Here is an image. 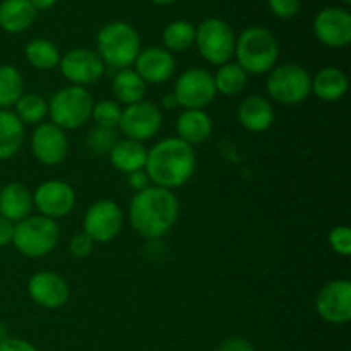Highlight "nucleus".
<instances>
[{
	"label": "nucleus",
	"mask_w": 351,
	"mask_h": 351,
	"mask_svg": "<svg viewBox=\"0 0 351 351\" xmlns=\"http://www.w3.org/2000/svg\"><path fill=\"white\" fill-rule=\"evenodd\" d=\"M314 34L329 48H345L351 43V14L343 7H326L314 17Z\"/></svg>",
	"instance_id": "nucleus-13"
},
{
	"label": "nucleus",
	"mask_w": 351,
	"mask_h": 351,
	"mask_svg": "<svg viewBox=\"0 0 351 351\" xmlns=\"http://www.w3.org/2000/svg\"><path fill=\"white\" fill-rule=\"evenodd\" d=\"M91 117L98 127H105V129H115L119 127L120 117H122V108H120L119 101L113 99H101L93 106Z\"/></svg>",
	"instance_id": "nucleus-32"
},
{
	"label": "nucleus",
	"mask_w": 351,
	"mask_h": 351,
	"mask_svg": "<svg viewBox=\"0 0 351 351\" xmlns=\"http://www.w3.org/2000/svg\"><path fill=\"white\" fill-rule=\"evenodd\" d=\"M112 91L120 103L134 105V103L141 101L144 98L146 82L132 69H120L115 77H113Z\"/></svg>",
	"instance_id": "nucleus-26"
},
{
	"label": "nucleus",
	"mask_w": 351,
	"mask_h": 351,
	"mask_svg": "<svg viewBox=\"0 0 351 351\" xmlns=\"http://www.w3.org/2000/svg\"><path fill=\"white\" fill-rule=\"evenodd\" d=\"M14 223L9 221L7 218L0 216V247L7 245V243L12 242L14 237Z\"/></svg>",
	"instance_id": "nucleus-39"
},
{
	"label": "nucleus",
	"mask_w": 351,
	"mask_h": 351,
	"mask_svg": "<svg viewBox=\"0 0 351 351\" xmlns=\"http://www.w3.org/2000/svg\"><path fill=\"white\" fill-rule=\"evenodd\" d=\"M149 177L146 175V171L139 170L134 171V173H129V185L134 189V191H144L146 187H149Z\"/></svg>",
	"instance_id": "nucleus-40"
},
{
	"label": "nucleus",
	"mask_w": 351,
	"mask_h": 351,
	"mask_svg": "<svg viewBox=\"0 0 351 351\" xmlns=\"http://www.w3.org/2000/svg\"><path fill=\"white\" fill-rule=\"evenodd\" d=\"M0 351H38L36 346L19 338H5L0 341Z\"/></svg>",
	"instance_id": "nucleus-37"
},
{
	"label": "nucleus",
	"mask_w": 351,
	"mask_h": 351,
	"mask_svg": "<svg viewBox=\"0 0 351 351\" xmlns=\"http://www.w3.org/2000/svg\"><path fill=\"white\" fill-rule=\"evenodd\" d=\"M213 132V120L204 110H185L177 120L178 139L187 144H201Z\"/></svg>",
	"instance_id": "nucleus-22"
},
{
	"label": "nucleus",
	"mask_w": 351,
	"mask_h": 351,
	"mask_svg": "<svg viewBox=\"0 0 351 351\" xmlns=\"http://www.w3.org/2000/svg\"><path fill=\"white\" fill-rule=\"evenodd\" d=\"M216 351H256V350H254V346L250 345L247 339L230 338V339H226L223 345H219V348Z\"/></svg>",
	"instance_id": "nucleus-38"
},
{
	"label": "nucleus",
	"mask_w": 351,
	"mask_h": 351,
	"mask_svg": "<svg viewBox=\"0 0 351 351\" xmlns=\"http://www.w3.org/2000/svg\"><path fill=\"white\" fill-rule=\"evenodd\" d=\"M329 245L339 256H350L351 254V228L346 225L335 226L329 233Z\"/></svg>",
	"instance_id": "nucleus-34"
},
{
	"label": "nucleus",
	"mask_w": 351,
	"mask_h": 351,
	"mask_svg": "<svg viewBox=\"0 0 351 351\" xmlns=\"http://www.w3.org/2000/svg\"><path fill=\"white\" fill-rule=\"evenodd\" d=\"M93 247H95V242L84 232L72 237L71 243H69V250H71V254L75 259H84V257H88L93 252Z\"/></svg>",
	"instance_id": "nucleus-36"
},
{
	"label": "nucleus",
	"mask_w": 351,
	"mask_h": 351,
	"mask_svg": "<svg viewBox=\"0 0 351 351\" xmlns=\"http://www.w3.org/2000/svg\"><path fill=\"white\" fill-rule=\"evenodd\" d=\"M235 31L225 19L209 17L195 27V41L199 53L213 65L228 64L235 55Z\"/></svg>",
	"instance_id": "nucleus-7"
},
{
	"label": "nucleus",
	"mask_w": 351,
	"mask_h": 351,
	"mask_svg": "<svg viewBox=\"0 0 351 351\" xmlns=\"http://www.w3.org/2000/svg\"><path fill=\"white\" fill-rule=\"evenodd\" d=\"M24 143V125L16 113L0 110V161L12 158Z\"/></svg>",
	"instance_id": "nucleus-25"
},
{
	"label": "nucleus",
	"mask_w": 351,
	"mask_h": 351,
	"mask_svg": "<svg viewBox=\"0 0 351 351\" xmlns=\"http://www.w3.org/2000/svg\"><path fill=\"white\" fill-rule=\"evenodd\" d=\"M300 0H267V7L278 19H293L300 12Z\"/></svg>",
	"instance_id": "nucleus-35"
},
{
	"label": "nucleus",
	"mask_w": 351,
	"mask_h": 351,
	"mask_svg": "<svg viewBox=\"0 0 351 351\" xmlns=\"http://www.w3.org/2000/svg\"><path fill=\"white\" fill-rule=\"evenodd\" d=\"M239 122L250 132H264L274 122V108L263 96H249L239 106Z\"/></svg>",
	"instance_id": "nucleus-20"
},
{
	"label": "nucleus",
	"mask_w": 351,
	"mask_h": 351,
	"mask_svg": "<svg viewBox=\"0 0 351 351\" xmlns=\"http://www.w3.org/2000/svg\"><path fill=\"white\" fill-rule=\"evenodd\" d=\"M16 117L23 123H40L48 113V103L43 96L34 95H23L17 99L16 105Z\"/></svg>",
	"instance_id": "nucleus-31"
},
{
	"label": "nucleus",
	"mask_w": 351,
	"mask_h": 351,
	"mask_svg": "<svg viewBox=\"0 0 351 351\" xmlns=\"http://www.w3.org/2000/svg\"><path fill=\"white\" fill-rule=\"evenodd\" d=\"M271 98L283 105H297L312 93V77L302 65L283 64L271 71L266 82Z\"/></svg>",
	"instance_id": "nucleus-8"
},
{
	"label": "nucleus",
	"mask_w": 351,
	"mask_h": 351,
	"mask_svg": "<svg viewBox=\"0 0 351 351\" xmlns=\"http://www.w3.org/2000/svg\"><path fill=\"white\" fill-rule=\"evenodd\" d=\"M195 26L189 21H171L163 29V43L168 51H185L194 45Z\"/></svg>",
	"instance_id": "nucleus-29"
},
{
	"label": "nucleus",
	"mask_w": 351,
	"mask_h": 351,
	"mask_svg": "<svg viewBox=\"0 0 351 351\" xmlns=\"http://www.w3.org/2000/svg\"><path fill=\"white\" fill-rule=\"evenodd\" d=\"M123 225V215L119 204L110 199L95 202L86 211L84 233L93 242H110L120 233Z\"/></svg>",
	"instance_id": "nucleus-12"
},
{
	"label": "nucleus",
	"mask_w": 351,
	"mask_h": 351,
	"mask_svg": "<svg viewBox=\"0 0 351 351\" xmlns=\"http://www.w3.org/2000/svg\"><path fill=\"white\" fill-rule=\"evenodd\" d=\"M178 211L177 195L168 189L153 185L137 192L130 201V225L144 239L156 240L173 228Z\"/></svg>",
	"instance_id": "nucleus-1"
},
{
	"label": "nucleus",
	"mask_w": 351,
	"mask_h": 351,
	"mask_svg": "<svg viewBox=\"0 0 351 351\" xmlns=\"http://www.w3.org/2000/svg\"><path fill=\"white\" fill-rule=\"evenodd\" d=\"M7 336H5V328H3L2 324H0V341H3V339H5Z\"/></svg>",
	"instance_id": "nucleus-44"
},
{
	"label": "nucleus",
	"mask_w": 351,
	"mask_h": 351,
	"mask_svg": "<svg viewBox=\"0 0 351 351\" xmlns=\"http://www.w3.org/2000/svg\"><path fill=\"white\" fill-rule=\"evenodd\" d=\"M117 132L115 129H105V127H95L91 132L88 134V147L96 154H110L113 146L117 144Z\"/></svg>",
	"instance_id": "nucleus-33"
},
{
	"label": "nucleus",
	"mask_w": 351,
	"mask_h": 351,
	"mask_svg": "<svg viewBox=\"0 0 351 351\" xmlns=\"http://www.w3.org/2000/svg\"><path fill=\"white\" fill-rule=\"evenodd\" d=\"M146 175L156 187H182L195 171V153L191 144L178 137L160 141L147 151Z\"/></svg>",
	"instance_id": "nucleus-2"
},
{
	"label": "nucleus",
	"mask_w": 351,
	"mask_h": 351,
	"mask_svg": "<svg viewBox=\"0 0 351 351\" xmlns=\"http://www.w3.org/2000/svg\"><path fill=\"white\" fill-rule=\"evenodd\" d=\"M27 291L34 304L45 308H60L69 300L67 281L57 273L41 271L31 276Z\"/></svg>",
	"instance_id": "nucleus-17"
},
{
	"label": "nucleus",
	"mask_w": 351,
	"mask_h": 351,
	"mask_svg": "<svg viewBox=\"0 0 351 351\" xmlns=\"http://www.w3.org/2000/svg\"><path fill=\"white\" fill-rule=\"evenodd\" d=\"M134 64H136V72L143 77V81L151 82V84H163L175 72L173 53L161 47H149L146 50H141Z\"/></svg>",
	"instance_id": "nucleus-18"
},
{
	"label": "nucleus",
	"mask_w": 351,
	"mask_h": 351,
	"mask_svg": "<svg viewBox=\"0 0 351 351\" xmlns=\"http://www.w3.org/2000/svg\"><path fill=\"white\" fill-rule=\"evenodd\" d=\"M161 125H163V115L160 106L144 99L134 105H127V108L122 110L119 122V129L125 139L137 141V143L153 139L160 132Z\"/></svg>",
	"instance_id": "nucleus-9"
},
{
	"label": "nucleus",
	"mask_w": 351,
	"mask_h": 351,
	"mask_svg": "<svg viewBox=\"0 0 351 351\" xmlns=\"http://www.w3.org/2000/svg\"><path fill=\"white\" fill-rule=\"evenodd\" d=\"M147 160V151L143 143L132 139L117 141L113 149L110 151V161L117 170L123 173H134V171L144 170Z\"/></svg>",
	"instance_id": "nucleus-23"
},
{
	"label": "nucleus",
	"mask_w": 351,
	"mask_h": 351,
	"mask_svg": "<svg viewBox=\"0 0 351 351\" xmlns=\"http://www.w3.org/2000/svg\"><path fill=\"white\" fill-rule=\"evenodd\" d=\"M163 106L167 110H171V108H175V106H178V103H177V99H175L173 93H168V95H165Z\"/></svg>",
	"instance_id": "nucleus-42"
},
{
	"label": "nucleus",
	"mask_w": 351,
	"mask_h": 351,
	"mask_svg": "<svg viewBox=\"0 0 351 351\" xmlns=\"http://www.w3.org/2000/svg\"><path fill=\"white\" fill-rule=\"evenodd\" d=\"M24 53H26L27 62L40 71H51L60 64L62 58L55 43H51L50 40H45V38H36V40L29 41L26 45Z\"/></svg>",
	"instance_id": "nucleus-27"
},
{
	"label": "nucleus",
	"mask_w": 351,
	"mask_h": 351,
	"mask_svg": "<svg viewBox=\"0 0 351 351\" xmlns=\"http://www.w3.org/2000/svg\"><path fill=\"white\" fill-rule=\"evenodd\" d=\"M24 95V79L14 65H0V108L16 105Z\"/></svg>",
	"instance_id": "nucleus-30"
},
{
	"label": "nucleus",
	"mask_w": 351,
	"mask_h": 351,
	"mask_svg": "<svg viewBox=\"0 0 351 351\" xmlns=\"http://www.w3.org/2000/svg\"><path fill=\"white\" fill-rule=\"evenodd\" d=\"M173 96L185 110H202L215 99V77L204 69H189L175 82Z\"/></svg>",
	"instance_id": "nucleus-10"
},
{
	"label": "nucleus",
	"mask_w": 351,
	"mask_h": 351,
	"mask_svg": "<svg viewBox=\"0 0 351 351\" xmlns=\"http://www.w3.org/2000/svg\"><path fill=\"white\" fill-rule=\"evenodd\" d=\"M29 2L36 10H47V9H51L58 0H29Z\"/></svg>",
	"instance_id": "nucleus-41"
},
{
	"label": "nucleus",
	"mask_w": 351,
	"mask_h": 351,
	"mask_svg": "<svg viewBox=\"0 0 351 351\" xmlns=\"http://www.w3.org/2000/svg\"><path fill=\"white\" fill-rule=\"evenodd\" d=\"M33 209V194L26 185L12 182L0 189V216L12 223L23 221Z\"/></svg>",
	"instance_id": "nucleus-19"
},
{
	"label": "nucleus",
	"mask_w": 351,
	"mask_h": 351,
	"mask_svg": "<svg viewBox=\"0 0 351 351\" xmlns=\"http://www.w3.org/2000/svg\"><path fill=\"white\" fill-rule=\"evenodd\" d=\"M58 225L47 216H27L14 226L12 243L23 256L43 257L57 247Z\"/></svg>",
	"instance_id": "nucleus-6"
},
{
	"label": "nucleus",
	"mask_w": 351,
	"mask_h": 351,
	"mask_svg": "<svg viewBox=\"0 0 351 351\" xmlns=\"http://www.w3.org/2000/svg\"><path fill=\"white\" fill-rule=\"evenodd\" d=\"M235 57L247 74H264L276 65L280 45L267 27L250 26L237 36Z\"/></svg>",
	"instance_id": "nucleus-3"
},
{
	"label": "nucleus",
	"mask_w": 351,
	"mask_h": 351,
	"mask_svg": "<svg viewBox=\"0 0 351 351\" xmlns=\"http://www.w3.org/2000/svg\"><path fill=\"white\" fill-rule=\"evenodd\" d=\"M153 3H156V5H171V3H175L177 0H151Z\"/></svg>",
	"instance_id": "nucleus-43"
},
{
	"label": "nucleus",
	"mask_w": 351,
	"mask_h": 351,
	"mask_svg": "<svg viewBox=\"0 0 351 351\" xmlns=\"http://www.w3.org/2000/svg\"><path fill=\"white\" fill-rule=\"evenodd\" d=\"M33 204L36 206L41 216L51 219L64 218L74 209L75 192L67 182H43L33 194Z\"/></svg>",
	"instance_id": "nucleus-15"
},
{
	"label": "nucleus",
	"mask_w": 351,
	"mask_h": 351,
	"mask_svg": "<svg viewBox=\"0 0 351 351\" xmlns=\"http://www.w3.org/2000/svg\"><path fill=\"white\" fill-rule=\"evenodd\" d=\"M93 96L82 86H67L55 93L48 105L51 123L62 130H74L91 119Z\"/></svg>",
	"instance_id": "nucleus-5"
},
{
	"label": "nucleus",
	"mask_w": 351,
	"mask_h": 351,
	"mask_svg": "<svg viewBox=\"0 0 351 351\" xmlns=\"http://www.w3.org/2000/svg\"><path fill=\"white\" fill-rule=\"evenodd\" d=\"M96 47L103 64L115 69H129L141 51V36L132 24L113 21L105 24L96 36Z\"/></svg>",
	"instance_id": "nucleus-4"
},
{
	"label": "nucleus",
	"mask_w": 351,
	"mask_h": 351,
	"mask_svg": "<svg viewBox=\"0 0 351 351\" xmlns=\"http://www.w3.org/2000/svg\"><path fill=\"white\" fill-rule=\"evenodd\" d=\"M348 91V77L338 67H324L312 77V93L324 101L341 99Z\"/></svg>",
	"instance_id": "nucleus-24"
},
{
	"label": "nucleus",
	"mask_w": 351,
	"mask_h": 351,
	"mask_svg": "<svg viewBox=\"0 0 351 351\" xmlns=\"http://www.w3.org/2000/svg\"><path fill=\"white\" fill-rule=\"evenodd\" d=\"M60 71L72 86L95 84L105 74V64L95 50L89 48H74L60 58Z\"/></svg>",
	"instance_id": "nucleus-11"
},
{
	"label": "nucleus",
	"mask_w": 351,
	"mask_h": 351,
	"mask_svg": "<svg viewBox=\"0 0 351 351\" xmlns=\"http://www.w3.org/2000/svg\"><path fill=\"white\" fill-rule=\"evenodd\" d=\"M341 2H343V3H350L351 0H341Z\"/></svg>",
	"instance_id": "nucleus-45"
},
{
	"label": "nucleus",
	"mask_w": 351,
	"mask_h": 351,
	"mask_svg": "<svg viewBox=\"0 0 351 351\" xmlns=\"http://www.w3.org/2000/svg\"><path fill=\"white\" fill-rule=\"evenodd\" d=\"M38 10L29 0H2L0 2V27L7 33H23L36 21Z\"/></svg>",
	"instance_id": "nucleus-21"
},
{
	"label": "nucleus",
	"mask_w": 351,
	"mask_h": 351,
	"mask_svg": "<svg viewBox=\"0 0 351 351\" xmlns=\"http://www.w3.org/2000/svg\"><path fill=\"white\" fill-rule=\"evenodd\" d=\"M31 149L38 161L48 167L62 163L69 153V139L55 123H40L31 136Z\"/></svg>",
	"instance_id": "nucleus-16"
},
{
	"label": "nucleus",
	"mask_w": 351,
	"mask_h": 351,
	"mask_svg": "<svg viewBox=\"0 0 351 351\" xmlns=\"http://www.w3.org/2000/svg\"><path fill=\"white\" fill-rule=\"evenodd\" d=\"M215 77L216 93H221L225 96H237L245 89L247 86V72L239 64H223L219 65Z\"/></svg>",
	"instance_id": "nucleus-28"
},
{
	"label": "nucleus",
	"mask_w": 351,
	"mask_h": 351,
	"mask_svg": "<svg viewBox=\"0 0 351 351\" xmlns=\"http://www.w3.org/2000/svg\"><path fill=\"white\" fill-rule=\"evenodd\" d=\"M315 308L321 319L331 324H345L351 319V281H329L315 298Z\"/></svg>",
	"instance_id": "nucleus-14"
}]
</instances>
